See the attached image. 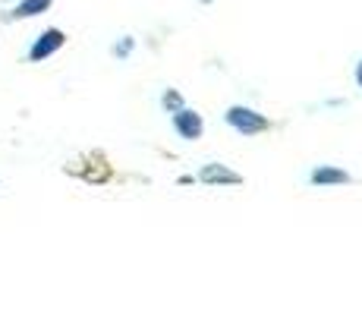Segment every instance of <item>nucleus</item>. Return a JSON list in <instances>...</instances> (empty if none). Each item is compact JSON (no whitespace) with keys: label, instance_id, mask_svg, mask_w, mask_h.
<instances>
[{"label":"nucleus","instance_id":"f257e3e1","mask_svg":"<svg viewBox=\"0 0 362 315\" xmlns=\"http://www.w3.org/2000/svg\"><path fill=\"white\" fill-rule=\"evenodd\" d=\"M224 123L230 126L233 132H240L243 139L262 136V132H268L271 126H274L268 114H262V110L249 108V104H230V108L224 110Z\"/></svg>","mask_w":362,"mask_h":315},{"label":"nucleus","instance_id":"f03ea898","mask_svg":"<svg viewBox=\"0 0 362 315\" xmlns=\"http://www.w3.org/2000/svg\"><path fill=\"white\" fill-rule=\"evenodd\" d=\"M196 183L211 186V189H230V186H243V173H236L230 164H221V161H208L199 167Z\"/></svg>","mask_w":362,"mask_h":315},{"label":"nucleus","instance_id":"7ed1b4c3","mask_svg":"<svg viewBox=\"0 0 362 315\" xmlns=\"http://www.w3.org/2000/svg\"><path fill=\"white\" fill-rule=\"evenodd\" d=\"M170 126L183 142H199L205 136V117L196 108H189V104L183 110H177V114H170Z\"/></svg>","mask_w":362,"mask_h":315},{"label":"nucleus","instance_id":"20e7f679","mask_svg":"<svg viewBox=\"0 0 362 315\" xmlns=\"http://www.w3.org/2000/svg\"><path fill=\"white\" fill-rule=\"evenodd\" d=\"M66 45V32L64 29H45L41 35H35V41L29 45V63H41V60H47V57H54V54L60 51V47Z\"/></svg>","mask_w":362,"mask_h":315},{"label":"nucleus","instance_id":"39448f33","mask_svg":"<svg viewBox=\"0 0 362 315\" xmlns=\"http://www.w3.org/2000/svg\"><path fill=\"white\" fill-rule=\"evenodd\" d=\"M353 183V173L340 164H315L309 171V186L315 189H334V186H346Z\"/></svg>","mask_w":362,"mask_h":315},{"label":"nucleus","instance_id":"423d86ee","mask_svg":"<svg viewBox=\"0 0 362 315\" xmlns=\"http://www.w3.org/2000/svg\"><path fill=\"white\" fill-rule=\"evenodd\" d=\"M54 6V0H19L4 19H35L41 13H47Z\"/></svg>","mask_w":362,"mask_h":315},{"label":"nucleus","instance_id":"0eeeda50","mask_svg":"<svg viewBox=\"0 0 362 315\" xmlns=\"http://www.w3.org/2000/svg\"><path fill=\"white\" fill-rule=\"evenodd\" d=\"M158 101H161V110H164V114H177V110L186 108V98L180 95V88H170V86L164 88Z\"/></svg>","mask_w":362,"mask_h":315},{"label":"nucleus","instance_id":"6e6552de","mask_svg":"<svg viewBox=\"0 0 362 315\" xmlns=\"http://www.w3.org/2000/svg\"><path fill=\"white\" fill-rule=\"evenodd\" d=\"M132 51H136V38H132V35H123V38H117L114 47H110V54H114L117 60H129Z\"/></svg>","mask_w":362,"mask_h":315},{"label":"nucleus","instance_id":"1a4fd4ad","mask_svg":"<svg viewBox=\"0 0 362 315\" xmlns=\"http://www.w3.org/2000/svg\"><path fill=\"white\" fill-rule=\"evenodd\" d=\"M353 79H356V86L362 88V57L356 60V69H353Z\"/></svg>","mask_w":362,"mask_h":315},{"label":"nucleus","instance_id":"9d476101","mask_svg":"<svg viewBox=\"0 0 362 315\" xmlns=\"http://www.w3.org/2000/svg\"><path fill=\"white\" fill-rule=\"evenodd\" d=\"M177 183H180V186H192V183H196V177H192V173H183Z\"/></svg>","mask_w":362,"mask_h":315},{"label":"nucleus","instance_id":"9b49d317","mask_svg":"<svg viewBox=\"0 0 362 315\" xmlns=\"http://www.w3.org/2000/svg\"><path fill=\"white\" fill-rule=\"evenodd\" d=\"M199 4H205V6H211V4H214V0H199Z\"/></svg>","mask_w":362,"mask_h":315}]
</instances>
